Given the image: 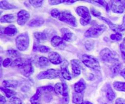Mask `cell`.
Listing matches in <instances>:
<instances>
[{"label":"cell","mask_w":125,"mask_h":104,"mask_svg":"<svg viewBox=\"0 0 125 104\" xmlns=\"http://www.w3.org/2000/svg\"><path fill=\"white\" fill-rule=\"evenodd\" d=\"M83 63L89 68L94 70H100V65L98 61L94 56L90 55H84L82 57Z\"/></svg>","instance_id":"cell-1"},{"label":"cell","mask_w":125,"mask_h":104,"mask_svg":"<svg viewBox=\"0 0 125 104\" xmlns=\"http://www.w3.org/2000/svg\"><path fill=\"white\" fill-rule=\"evenodd\" d=\"M76 12L78 15L81 17L80 23L82 25L86 26L90 23L91 17L87 7L85 6H79L76 8Z\"/></svg>","instance_id":"cell-2"},{"label":"cell","mask_w":125,"mask_h":104,"mask_svg":"<svg viewBox=\"0 0 125 104\" xmlns=\"http://www.w3.org/2000/svg\"><path fill=\"white\" fill-rule=\"evenodd\" d=\"M106 29V26L104 24L94 25L89 28L85 33V36L87 37L96 38L103 34Z\"/></svg>","instance_id":"cell-3"},{"label":"cell","mask_w":125,"mask_h":104,"mask_svg":"<svg viewBox=\"0 0 125 104\" xmlns=\"http://www.w3.org/2000/svg\"><path fill=\"white\" fill-rule=\"evenodd\" d=\"M17 48L20 51H25L29 45V39L27 33L21 34L15 39Z\"/></svg>","instance_id":"cell-4"},{"label":"cell","mask_w":125,"mask_h":104,"mask_svg":"<svg viewBox=\"0 0 125 104\" xmlns=\"http://www.w3.org/2000/svg\"><path fill=\"white\" fill-rule=\"evenodd\" d=\"M100 57L103 61L109 63H115L118 61L115 55L107 48L101 50L100 52Z\"/></svg>","instance_id":"cell-5"},{"label":"cell","mask_w":125,"mask_h":104,"mask_svg":"<svg viewBox=\"0 0 125 104\" xmlns=\"http://www.w3.org/2000/svg\"><path fill=\"white\" fill-rule=\"evenodd\" d=\"M61 71L58 69H51L46 71L40 72L37 75V78L39 80L42 79H54L59 77Z\"/></svg>","instance_id":"cell-6"},{"label":"cell","mask_w":125,"mask_h":104,"mask_svg":"<svg viewBox=\"0 0 125 104\" xmlns=\"http://www.w3.org/2000/svg\"><path fill=\"white\" fill-rule=\"evenodd\" d=\"M59 19L72 26L75 27L77 26V22L75 17L70 12L67 11H62V12H61Z\"/></svg>","instance_id":"cell-7"},{"label":"cell","mask_w":125,"mask_h":104,"mask_svg":"<svg viewBox=\"0 0 125 104\" xmlns=\"http://www.w3.org/2000/svg\"><path fill=\"white\" fill-rule=\"evenodd\" d=\"M54 91L57 94H61L62 96L67 97L68 96V89L67 84L64 83H57L55 84Z\"/></svg>","instance_id":"cell-8"},{"label":"cell","mask_w":125,"mask_h":104,"mask_svg":"<svg viewBox=\"0 0 125 104\" xmlns=\"http://www.w3.org/2000/svg\"><path fill=\"white\" fill-rule=\"evenodd\" d=\"M68 66H69V63L67 60L62 61L61 67V72L63 78L67 80H70L72 79V75L68 70Z\"/></svg>","instance_id":"cell-9"},{"label":"cell","mask_w":125,"mask_h":104,"mask_svg":"<svg viewBox=\"0 0 125 104\" xmlns=\"http://www.w3.org/2000/svg\"><path fill=\"white\" fill-rule=\"evenodd\" d=\"M125 6L123 1H112L111 9L114 13H122L124 12Z\"/></svg>","instance_id":"cell-10"},{"label":"cell","mask_w":125,"mask_h":104,"mask_svg":"<svg viewBox=\"0 0 125 104\" xmlns=\"http://www.w3.org/2000/svg\"><path fill=\"white\" fill-rule=\"evenodd\" d=\"M30 17V14L28 11L21 10L17 15V23L19 25H23L25 24Z\"/></svg>","instance_id":"cell-11"},{"label":"cell","mask_w":125,"mask_h":104,"mask_svg":"<svg viewBox=\"0 0 125 104\" xmlns=\"http://www.w3.org/2000/svg\"><path fill=\"white\" fill-rule=\"evenodd\" d=\"M72 64V69L73 73L74 76H78L80 75L81 70L84 69L83 62L77 59H73L71 61Z\"/></svg>","instance_id":"cell-12"},{"label":"cell","mask_w":125,"mask_h":104,"mask_svg":"<svg viewBox=\"0 0 125 104\" xmlns=\"http://www.w3.org/2000/svg\"><path fill=\"white\" fill-rule=\"evenodd\" d=\"M21 72L23 73V75L25 77H29L31 74H32L33 72V67L31 64V62L29 59H26L25 63L23 64L21 67H20Z\"/></svg>","instance_id":"cell-13"},{"label":"cell","mask_w":125,"mask_h":104,"mask_svg":"<svg viewBox=\"0 0 125 104\" xmlns=\"http://www.w3.org/2000/svg\"><path fill=\"white\" fill-rule=\"evenodd\" d=\"M49 61L52 64L55 65L61 64L62 62V58L59 54L55 51H52L49 54Z\"/></svg>","instance_id":"cell-14"},{"label":"cell","mask_w":125,"mask_h":104,"mask_svg":"<svg viewBox=\"0 0 125 104\" xmlns=\"http://www.w3.org/2000/svg\"><path fill=\"white\" fill-rule=\"evenodd\" d=\"M61 32L62 34V38L65 41L72 42L76 39V36L74 35V34L69 31L68 29L63 28L61 30Z\"/></svg>","instance_id":"cell-15"},{"label":"cell","mask_w":125,"mask_h":104,"mask_svg":"<svg viewBox=\"0 0 125 104\" xmlns=\"http://www.w3.org/2000/svg\"><path fill=\"white\" fill-rule=\"evenodd\" d=\"M86 88V84L83 79H81L74 84V89L76 92H83V91Z\"/></svg>","instance_id":"cell-16"},{"label":"cell","mask_w":125,"mask_h":104,"mask_svg":"<svg viewBox=\"0 0 125 104\" xmlns=\"http://www.w3.org/2000/svg\"><path fill=\"white\" fill-rule=\"evenodd\" d=\"M34 38L35 40V43L39 44L42 42H44L47 39V36L44 33H41V32H36L34 34Z\"/></svg>","instance_id":"cell-17"},{"label":"cell","mask_w":125,"mask_h":104,"mask_svg":"<svg viewBox=\"0 0 125 104\" xmlns=\"http://www.w3.org/2000/svg\"><path fill=\"white\" fill-rule=\"evenodd\" d=\"M83 92H74L73 94V102L76 104H82L83 103Z\"/></svg>","instance_id":"cell-18"},{"label":"cell","mask_w":125,"mask_h":104,"mask_svg":"<svg viewBox=\"0 0 125 104\" xmlns=\"http://www.w3.org/2000/svg\"><path fill=\"white\" fill-rule=\"evenodd\" d=\"M4 33L9 36H14L17 33V29L15 26L10 25L4 28Z\"/></svg>","instance_id":"cell-19"},{"label":"cell","mask_w":125,"mask_h":104,"mask_svg":"<svg viewBox=\"0 0 125 104\" xmlns=\"http://www.w3.org/2000/svg\"><path fill=\"white\" fill-rule=\"evenodd\" d=\"M100 18L101 20H102L103 21H104V22H106V23L109 24L110 28L112 30H113L115 33H119V25H116V24H114V23H112V22L110 20H109L107 18H105V17H100Z\"/></svg>","instance_id":"cell-20"},{"label":"cell","mask_w":125,"mask_h":104,"mask_svg":"<svg viewBox=\"0 0 125 104\" xmlns=\"http://www.w3.org/2000/svg\"><path fill=\"white\" fill-rule=\"evenodd\" d=\"M16 20V17L13 14H7L5 15L3 17H1V23H12L14 22Z\"/></svg>","instance_id":"cell-21"},{"label":"cell","mask_w":125,"mask_h":104,"mask_svg":"<svg viewBox=\"0 0 125 104\" xmlns=\"http://www.w3.org/2000/svg\"><path fill=\"white\" fill-rule=\"evenodd\" d=\"M45 22L44 20L42 18H37L32 19L28 25L31 27H37V26H40L42 24H43Z\"/></svg>","instance_id":"cell-22"},{"label":"cell","mask_w":125,"mask_h":104,"mask_svg":"<svg viewBox=\"0 0 125 104\" xmlns=\"http://www.w3.org/2000/svg\"><path fill=\"white\" fill-rule=\"evenodd\" d=\"M63 38L59 36H57V35H56V36H54L52 38V39H51V45L54 47H57V46H59L61 44H63Z\"/></svg>","instance_id":"cell-23"},{"label":"cell","mask_w":125,"mask_h":104,"mask_svg":"<svg viewBox=\"0 0 125 104\" xmlns=\"http://www.w3.org/2000/svg\"><path fill=\"white\" fill-rule=\"evenodd\" d=\"M113 86L117 91L125 92V83L124 82L115 81L113 83Z\"/></svg>","instance_id":"cell-24"},{"label":"cell","mask_w":125,"mask_h":104,"mask_svg":"<svg viewBox=\"0 0 125 104\" xmlns=\"http://www.w3.org/2000/svg\"><path fill=\"white\" fill-rule=\"evenodd\" d=\"M122 64L119 61L114 64L113 66H112V68H111V70H112V72L113 73V74L117 75L118 74V72H121L120 70L121 69H122Z\"/></svg>","instance_id":"cell-25"},{"label":"cell","mask_w":125,"mask_h":104,"mask_svg":"<svg viewBox=\"0 0 125 104\" xmlns=\"http://www.w3.org/2000/svg\"><path fill=\"white\" fill-rule=\"evenodd\" d=\"M2 84L7 88H15L18 85V82L13 80H4L2 82Z\"/></svg>","instance_id":"cell-26"},{"label":"cell","mask_w":125,"mask_h":104,"mask_svg":"<svg viewBox=\"0 0 125 104\" xmlns=\"http://www.w3.org/2000/svg\"><path fill=\"white\" fill-rule=\"evenodd\" d=\"M26 61V59H24L21 58H17L13 62H12V67H21L22 66H23L25 62Z\"/></svg>","instance_id":"cell-27"},{"label":"cell","mask_w":125,"mask_h":104,"mask_svg":"<svg viewBox=\"0 0 125 104\" xmlns=\"http://www.w3.org/2000/svg\"><path fill=\"white\" fill-rule=\"evenodd\" d=\"M49 64V59L44 56H41L38 59V65L40 67H45Z\"/></svg>","instance_id":"cell-28"},{"label":"cell","mask_w":125,"mask_h":104,"mask_svg":"<svg viewBox=\"0 0 125 104\" xmlns=\"http://www.w3.org/2000/svg\"><path fill=\"white\" fill-rule=\"evenodd\" d=\"M106 93L107 98L109 100H110V101L113 100L116 96L115 93L114 92V91L112 90V88H111V87H109V88H107V90H106Z\"/></svg>","instance_id":"cell-29"},{"label":"cell","mask_w":125,"mask_h":104,"mask_svg":"<svg viewBox=\"0 0 125 104\" xmlns=\"http://www.w3.org/2000/svg\"><path fill=\"white\" fill-rule=\"evenodd\" d=\"M0 6H1V9H14L15 7L13 5L9 3L6 1H1L0 2Z\"/></svg>","instance_id":"cell-30"},{"label":"cell","mask_w":125,"mask_h":104,"mask_svg":"<svg viewBox=\"0 0 125 104\" xmlns=\"http://www.w3.org/2000/svg\"><path fill=\"white\" fill-rule=\"evenodd\" d=\"M1 89L2 91H3L4 92V94H6V97L8 98H12V96L15 95L16 94V92L10 90L9 89H7V88H3V87H1Z\"/></svg>","instance_id":"cell-31"},{"label":"cell","mask_w":125,"mask_h":104,"mask_svg":"<svg viewBox=\"0 0 125 104\" xmlns=\"http://www.w3.org/2000/svg\"><path fill=\"white\" fill-rule=\"evenodd\" d=\"M6 104H23V103L19 98L13 97L7 102Z\"/></svg>","instance_id":"cell-32"},{"label":"cell","mask_w":125,"mask_h":104,"mask_svg":"<svg viewBox=\"0 0 125 104\" xmlns=\"http://www.w3.org/2000/svg\"><path fill=\"white\" fill-rule=\"evenodd\" d=\"M7 53L9 56H11L12 58H18L20 56V53L17 50H13V49H10V50H7Z\"/></svg>","instance_id":"cell-33"},{"label":"cell","mask_w":125,"mask_h":104,"mask_svg":"<svg viewBox=\"0 0 125 104\" xmlns=\"http://www.w3.org/2000/svg\"><path fill=\"white\" fill-rule=\"evenodd\" d=\"M111 39L113 40L120 41L122 39V34L120 33H116L115 34H112L111 35Z\"/></svg>","instance_id":"cell-34"},{"label":"cell","mask_w":125,"mask_h":104,"mask_svg":"<svg viewBox=\"0 0 125 104\" xmlns=\"http://www.w3.org/2000/svg\"><path fill=\"white\" fill-rule=\"evenodd\" d=\"M51 15L52 17L56 18H59L60 15H61V12L57 9H54L51 11Z\"/></svg>","instance_id":"cell-35"},{"label":"cell","mask_w":125,"mask_h":104,"mask_svg":"<svg viewBox=\"0 0 125 104\" xmlns=\"http://www.w3.org/2000/svg\"><path fill=\"white\" fill-rule=\"evenodd\" d=\"M29 2L34 7L38 8L42 6L43 1H29Z\"/></svg>","instance_id":"cell-36"},{"label":"cell","mask_w":125,"mask_h":104,"mask_svg":"<svg viewBox=\"0 0 125 104\" xmlns=\"http://www.w3.org/2000/svg\"><path fill=\"white\" fill-rule=\"evenodd\" d=\"M38 50L41 53H48L50 51V48L45 45H39L38 47Z\"/></svg>","instance_id":"cell-37"},{"label":"cell","mask_w":125,"mask_h":104,"mask_svg":"<svg viewBox=\"0 0 125 104\" xmlns=\"http://www.w3.org/2000/svg\"><path fill=\"white\" fill-rule=\"evenodd\" d=\"M125 42H123L122 44L120 45V50L121 52H122V59H123V61L125 62Z\"/></svg>","instance_id":"cell-38"},{"label":"cell","mask_w":125,"mask_h":104,"mask_svg":"<svg viewBox=\"0 0 125 104\" xmlns=\"http://www.w3.org/2000/svg\"><path fill=\"white\" fill-rule=\"evenodd\" d=\"M12 64V60L10 58H6L4 60V61L2 62V66L4 67H7L11 65Z\"/></svg>","instance_id":"cell-39"},{"label":"cell","mask_w":125,"mask_h":104,"mask_svg":"<svg viewBox=\"0 0 125 104\" xmlns=\"http://www.w3.org/2000/svg\"><path fill=\"white\" fill-rule=\"evenodd\" d=\"M91 13L94 16H95V17H100V16L101 15L100 12L98 11L97 10H96L95 8H94V7H92L91 8Z\"/></svg>","instance_id":"cell-40"},{"label":"cell","mask_w":125,"mask_h":104,"mask_svg":"<svg viewBox=\"0 0 125 104\" xmlns=\"http://www.w3.org/2000/svg\"><path fill=\"white\" fill-rule=\"evenodd\" d=\"M94 2H98V3L102 5L104 8H106L107 11H109L108 4H107L105 1H94Z\"/></svg>","instance_id":"cell-41"},{"label":"cell","mask_w":125,"mask_h":104,"mask_svg":"<svg viewBox=\"0 0 125 104\" xmlns=\"http://www.w3.org/2000/svg\"><path fill=\"white\" fill-rule=\"evenodd\" d=\"M125 31V15L123 17V23L122 25H119V31Z\"/></svg>","instance_id":"cell-42"},{"label":"cell","mask_w":125,"mask_h":104,"mask_svg":"<svg viewBox=\"0 0 125 104\" xmlns=\"http://www.w3.org/2000/svg\"><path fill=\"white\" fill-rule=\"evenodd\" d=\"M62 2H64V1H56V0H51V1H49V3L51 5H56V4H61Z\"/></svg>","instance_id":"cell-43"},{"label":"cell","mask_w":125,"mask_h":104,"mask_svg":"<svg viewBox=\"0 0 125 104\" xmlns=\"http://www.w3.org/2000/svg\"><path fill=\"white\" fill-rule=\"evenodd\" d=\"M115 104H125V100L122 98H118L116 100Z\"/></svg>","instance_id":"cell-44"},{"label":"cell","mask_w":125,"mask_h":104,"mask_svg":"<svg viewBox=\"0 0 125 104\" xmlns=\"http://www.w3.org/2000/svg\"><path fill=\"white\" fill-rule=\"evenodd\" d=\"M85 47H86V48L87 49V50H91V49H92L93 45H90V42H88V43H87L86 44H85Z\"/></svg>","instance_id":"cell-45"},{"label":"cell","mask_w":125,"mask_h":104,"mask_svg":"<svg viewBox=\"0 0 125 104\" xmlns=\"http://www.w3.org/2000/svg\"><path fill=\"white\" fill-rule=\"evenodd\" d=\"M63 102L64 104H67L69 102V97H64L63 99Z\"/></svg>","instance_id":"cell-46"},{"label":"cell","mask_w":125,"mask_h":104,"mask_svg":"<svg viewBox=\"0 0 125 104\" xmlns=\"http://www.w3.org/2000/svg\"><path fill=\"white\" fill-rule=\"evenodd\" d=\"M5 102H6V99L1 95V99H0V104H4Z\"/></svg>","instance_id":"cell-47"},{"label":"cell","mask_w":125,"mask_h":104,"mask_svg":"<svg viewBox=\"0 0 125 104\" xmlns=\"http://www.w3.org/2000/svg\"><path fill=\"white\" fill-rule=\"evenodd\" d=\"M120 75L125 79V69H123V70H121Z\"/></svg>","instance_id":"cell-48"},{"label":"cell","mask_w":125,"mask_h":104,"mask_svg":"<svg viewBox=\"0 0 125 104\" xmlns=\"http://www.w3.org/2000/svg\"><path fill=\"white\" fill-rule=\"evenodd\" d=\"M82 104H92V103L90 102L85 101V102H83Z\"/></svg>","instance_id":"cell-49"}]
</instances>
